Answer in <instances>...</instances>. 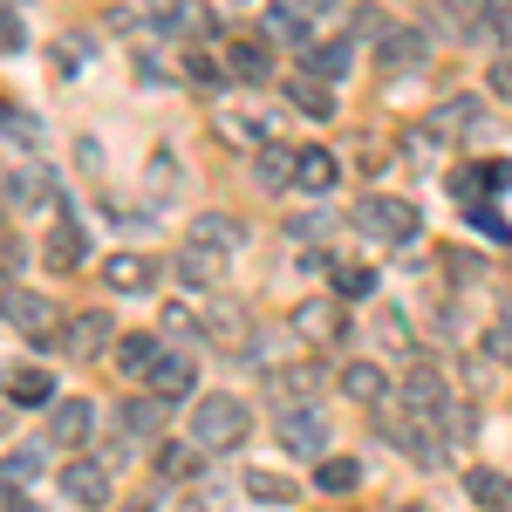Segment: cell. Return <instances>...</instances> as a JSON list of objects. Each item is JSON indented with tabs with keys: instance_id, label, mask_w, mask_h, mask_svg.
<instances>
[{
	"instance_id": "obj_3",
	"label": "cell",
	"mask_w": 512,
	"mask_h": 512,
	"mask_svg": "<svg viewBox=\"0 0 512 512\" xmlns=\"http://www.w3.org/2000/svg\"><path fill=\"white\" fill-rule=\"evenodd\" d=\"M280 444H287V451H294V458H328V417H321L315 403H280Z\"/></svg>"
},
{
	"instance_id": "obj_9",
	"label": "cell",
	"mask_w": 512,
	"mask_h": 512,
	"mask_svg": "<svg viewBox=\"0 0 512 512\" xmlns=\"http://www.w3.org/2000/svg\"><path fill=\"white\" fill-rule=\"evenodd\" d=\"M424 55H431L424 28H383V41H376V62H383L390 76H403V69H424Z\"/></svg>"
},
{
	"instance_id": "obj_14",
	"label": "cell",
	"mask_w": 512,
	"mask_h": 512,
	"mask_svg": "<svg viewBox=\"0 0 512 512\" xmlns=\"http://www.w3.org/2000/svg\"><path fill=\"white\" fill-rule=\"evenodd\" d=\"M226 267H233L226 253H212V246H192V239H185V253H178V280H185V287H198V294H212V287L226 280Z\"/></svg>"
},
{
	"instance_id": "obj_31",
	"label": "cell",
	"mask_w": 512,
	"mask_h": 512,
	"mask_svg": "<svg viewBox=\"0 0 512 512\" xmlns=\"http://www.w3.org/2000/svg\"><path fill=\"white\" fill-rule=\"evenodd\" d=\"M41 472H48V458H41L35 444H14V451H7V492H21V485H35Z\"/></svg>"
},
{
	"instance_id": "obj_13",
	"label": "cell",
	"mask_w": 512,
	"mask_h": 512,
	"mask_svg": "<svg viewBox=\"0 0 512 512\" xmlns=\"http://www.w3.org/2000/svg\"><path fill=\"white\" fill-rule=\"evenodd\" d=\"M48 198H55V178H48V164H14V171H7V205H14V212H35V205H48Z\"/></svg>"
},
{
	"instance_id": "obj_5",
	"label": "cell",
	"mask_w": 512,
	"mask_h": 512,
	"mask_svg": "<svg viewBox=\"0 0 512 512\" xmlns=\"http://www.w3.org/2000/svg\"><path fill=\"white\" fill-rule=\"evenodd\" d=\"M55 485H62V499H76V506H110V465H103V458H69V465L55 472Z\"/></svg>"
},
{
	"instance_id": "obj_32",
	"label": "cell",
	"mask_w": 512,
	"mask_h": 512,
	"mask_svg": "<svg viewBox=\"0 0 512 512\" xmlns=\"http://www.w3.org/2000/svg\"><path fill=\"white\" fill-rule=\"evenodd\" d=\"M0 130H7V144H14V151H21V144L35 151V144H41V117H35V110H21V103H7V110H0Z\"/></svg>"
},
{
	"instance_id": "obj_7",
	"label": "cell",
	"mask_w": 512,
	"mask_h": 512,
	"mask_svg": "<svg viewBox=\"0 0 512 512\" xmlns=\"http://www.w3.org/2000/svg\"><path fill=\"white\" fill-rule=\"evenodd\" d=\"M110 335H117V321L103 315V308H82V315H69V335H62V349L76 355V362H96V355L110 349Z\"/></svg>"
},
{
	"instance_id": "obj_19",
	"label": "cell",
	"mask_w": 512,
	"mask_h": 512,
	"mask_svg": "<svg viewBox=\"0 0 512 512\" xmlns=\"http://www.w3.org/2000/svg\"><path fill=\"white\" fill-rule=\"evenodd\" d=\"M267 35L308 55L315 48V7H267Z\"/></svg>"
},
{
	"instance_id": "obj_44",
	"label": "cell",
	"mask_w": 512,
	"mask_h": 512,
	"mask_svg": "<svg viewBox=\"0 0 512 512\" xmlns=\"http://www.w3.org/2000/svg\"><path fill=\"white\" fill-rule=\"evenodd\" d=\"M0 41H7V55H21V41H28V28H21V14H14V7L0 14Z\"/></svg>"
},
{
	"instance_id": "obj_34",
	"label": "cell",
	"mask_w": 512,
	"mask_h": 512,
	"mask_svg": "<svg viewBox=\"0 0 512 512\" xmlns=\"http://www.w3.org/2000/svg\"><path fill=\"white\" fill-rule=\"evenodd\" d=\"M82 253H89V233H82L76 219H69V226H62V233L48 239V267H76Z\"/></svg>"
},
{
	"instance_id": "obj_18",
	"label": "cell",
	"mask_w": 512,
	"mask_h": 512,
	"mask_svg": "<svg viewBox=\"0 0 512 512\" xmlns=\"http://www.w3.org/2000/svg\"><path fill=\"white\" fill-rule=\"evenodd\" d=\"M192 246H212V253H226V260H233L239 246H246V226L226 219V212H198V219H192Z\"/></svg>"
},
{
	"instance_id": "obj_37",
	"label": "cell",
	"mask_w": 512,
	"mask_h": 512,
	"mask_svg": "<svg viewBox=\"0 0 512 512\" xmlns=\"http://www.w3.org/2000/svg\"><path fill=\"white\" fill-rule=\"evenodd\" d=\"M239 328H246V315H239L233 301H212V308H205V335H226V342H239Z\"/></svg>"
},
{
	"instance_id": "obj_10",
	"label": "cell",
	"mask_w": 512,
	"mask_h": 512,
	"mask_svg": "<svg viewBox=\"0 0 512 512\" xmlns=\"http://www.w3.org/2000/svg\"><path fill=\"white\" fill-rule=\"evenodd\" d=\"M89 431H96V403L89 396H62L48 410V444H89Z\"/></svg>"
},
{
	"instance_id": "obj_39",
	"label": "cell",
	"mask_w": 512,
	"mask_h": 512,
	"mask_svg": "<svg viewBox=\"0 0 512 512\" xmlns=\"http://www.w3.org/2000/svg\"><path fill=\"white\" fill-rule=\"evenodd\" d=\"M62 76H76V69H89V35H62Z\"/></svg>"
},
{
	"instance_id": "obj_43",
	"label": "cell",
	"mask_w": 512,
	"mask_h": 512,
	"mask_svg": "<svg viewBox=\"0 0 512 512\" xmlns=\"http://www.w3.org/2000/svg\"><path fill=\"white\" fill-rule=\"evenodd\" d=\"M185 76H192V82H205V89H219V82H226V69H219L212 55H192V62H185Z\"/></svg>"
},
{
	"instance_id": "obj_46",
	"label": "cell",
	"mask_w": 512,
	"mask_h": 512,
	"mask_svg": "<svg viewBox=\"0 0 512 512\" xmlns=\"http://www.w3.org/2000/svg\"><path fill=\"white\" fill-rule=\"evenodd\" d=\"M7 512H41V506L28 499V492H7Z\"/></svg>"
},
{
	"instance_id": "obj_4",
	"label": "cell",
	"mask_w": 512,
	"mask_h": 512,
	"mask_svg": "<svg viewBox=\"0 0 512 512\" xmlns=\"http://www.w3.org/2000/svg\"><path fill=\"white\" fill-rule=\"evenodd\" d=\"M403 410H410V417H417V424H437V417H444V410H451V390H444V376H437L431 362H417V369H410V376H403Z\"/></svg>"
},
{
	"instance_id": "obj_41",
	"label": "cell",
	"mask_w": 512,
	"mask_h": 512,
	"mask_svg": "<svg viewBox=\"0 0 512 512\" xmlns=\"http://www.w3.org/2000/svg\"><path fill=\"white\" fill-rule=\"evenodd\" d=\"M171 185H178V158H171V151H158V158H151V192L171 198Z\"/></svg>"
},
{
	"instance_id": "obj_20",
	"label": "cell",
	"mask_w": 512,
	"mask_h": 512,
	"mask_svg": "<svg viewBox=\"0 0 512 512\" xmlns=\"http://www.w3.org/2000/svg\"><path fill=\"white\" fill-rule=\"evenodd\" d=\"M7 403L14 410H55V376L48 369H14L7 376Z\"/></svg>"
},
{
	"instance_id": "obj_40",
	"label": "cell",
	"mask_w": 512,
	"mask_h": 512,
	"mask_svg": "<svg viewBox=\"0 0 512 512\" xmlns=\"http://www.w3.org/2000/svg\"><path fill=\"white\" fill-rule=\"evenodd\" d=\"M485 355L512 369V321H492V328H485Z\"/></svg>"
},
{
	"instance_id": "obj_23",
	"label": "cell",
	"mask_w": 512,
	"mask_h": 512,
	"mask_svg": "<svg viewBox=\"0 0 512 512\" xmlns=\"http://www.w3.org/2000/svg\"><path fill=\"white\" fill-rule=\"evenodd\" d=\"M117 362H123V376H144V383H151V369L164 362V342H158V335H123Z\"/></svg>"
},
{
	"instance_id": "obj_12",
	"label": "cell",
	"mask_w": 512,
	"mask_h": 512,
	"mask_svg": "<svg viewBox=\"0 0 512 512\" xmlns=\"http://www.w3.org/2000/svg\"><path fill=\"white\" fill-rule=\"evenodd\" d=\"M192 390H198V362L192 355H164L158 369H151V383H144V396H158V403H185Z\"/></svg>"
},
{
	"instance_id": "obj_30",
	"label": "cell",
	"mask_w": 512,
	"mask_h": 512,
	"mask_svg": "<svg viewBox=\"0 0 512 512\" xmlns=\"http://www.w3.org/2000/svg\"><path fill=\"white\" fill-rule=\"evenodd\" d=\"M335 178H342V164H335V151H321V144H308V151H301V185H308V192H335Z\"/></svg>"
},
{
	"instance_id": "obj_6",
	"label": "cell",
	"mask_w": 512,
	"mask_h": 512,
	"mask_svg": "<svg viewBox=\"0 0 512 512\" xmlns=\"http://www.w3.org/2000/svg\"><path fill=\"white\" fill-rule=\"evenodd\" d=\"M55 301L48 294H28V287H7V328L14 335H28V342H48V328H55Z\"/></svg>"
},
{
	"instance_id": "obj_11",
	"label": "cell",
	"mask_w": 512,
	"mask_h": 512,
	"mask_svg": "<svg viewBox=\"0 0 512 512\" xmlns=\"http://www.w3.org/2000/svg\"><path fill=\"white\" fill-rule=\"evenodd\" d=\"M253 185H260V192H287V185H301V151H294V144H267V151H253Z\"/></svg>"
},
{
	"instance_id": "obj_33",
	"label": "cell",
	"mask_w": 512,
	"mask_h": 512,
	"mask_svg": "<svg viewBox=\"0 0 512 512\" xmlns=\"http://www.w3.org/2000/svg\"><path fill=\"white\" fill-rule=\"evenodd\" d=\"M158 465H164V478H198V472H205V451H198L192 437H185V444H164Z\"/></svg>"
},
{
	"instance_id": "obj_26",
	"label": "cell",
	"mask_w": 512,
	"mask_h": 512,
	"mask_svg": "<svg viewBox=\"0 0 512 512\" xmlns=\"http://www.w3.org/2000/svg\"><path fill=\"white\" fill-rule=\"evenodd\" d=\"M342 396L362 403V410H376V403H383V369H376V362H349V369H342Z\"/></svg>"
},
{
	"instance_id": "obj_28",
	"label": "cell",
	"mask_w": 512,
	"mask_h": 512,
	"mask_svg": "<svg viewBox=\"0 0 512 512\" xmlns=\"http://www.w3.org/2000/svg\"><path fill=\"white\" fill-rule=\"evenodd\" d=\"M267 69H274V62H267V41H233V48H226V76L260 82Z\"/></svg>"
},
{
	"instance_id": "obj_27",
	"label": "cell",
	"mask_w": 512,
	"mask_h": 512,
	"mask_svg": "<svg viewBox=\"0 0 512 512\" xmlns=\"http://www.w3.org/2000/svg\"><path fill=\"white\" fill-rule=\"evenodd\" d=\"M355 485H362V465L355 458H321L315 465V492H328V499H349Z\"/></svg>"
},
{
	"instance_id": "obj_21",
	"label": "cell",
	"mask_w": 512,
	"mask_h": 512,
	"mask_svg": "<svg viewBox=\"0 0 512 512\" xmlns=\"http://www.w3.org/2000/svg\"><path fill=\"white\" fill-rule=\"evenodd\" d=\"M164 410H171V403H158V396H130V403L117 410L123 437H130V444H137V437H158L164 431Z\"/></svg>"
},
{
	"instance_id": "obj_8",
	"label": "cell",
	"mask_w": 512,
	"mask_h": 512,
	"mask_svg": "<svg viewBox=\"0 0 512 512\" xmlns=\"http://www.w3.org/2000/svg\"><path fill=\"white\" fill-rule=\"evenodd\" d=\"M512 185V164H499V158H485V164H465L458 178H451V198L472 212V205H485V192H506Z\"/></svg>"
},
{
	"instance_id": "obj_45",
	"label": "cell",
	"mask_w": 512,
	"mask_h": 512,
	"mask_svg": "<svg viewBox=\"0 0 512 512\" xmlns=\"http://www.w3.org/2000/svg\"><path fill=\"white\" fill-rule=\"evenodd\" d=\"M492 96H506V103H512V55L492 62Z\"/></svg>"
},
{
	"instance_id": "obj_47",
	"label": "cell",
	"mask_w": 512,
	"mask_h": 512,
	"mask_svg": "<svg viewBox=\"0 0 512 512\" xmlns=\"http://www.w3.org/2000/svg\"><path fill=\"white\" fill-rule=\"evenodd\" d=\"M137 512H144V506H137Z\"/></svg>"
},
{
	"instance_id": "obj_29",
	"label": "cell",
	"mask_w": 512,
	"mask_h": 512,
	"mask_svg": "<svg viewBox=\"0 0 512 512\" xmlns=\"http://www.w3.org/2000/svg\"><path fill=\"white\" fill-rule=\"evenodd\" d=\"M287 103H294V110H308V117H335V89L315 82V76H294V82H287Z\"/></svg>"
},
{
	"instance_id": "obj_36",
	"label": "cell",
	"mask_w": 512,
	"mask_h": 512,
	"mask_svg": "<svg viewBox=\"0 0 512 512\" xmlns=\"http://www.w3.org/2000/svg\"><path fill=\"white\" fill-rule=\"evenodd\" d=\"M472 431H478V417L465 403H451V410L437 417V437H444V444H472Z\"/></svg>"
},
{
	"instance_id": "obj_24",
	"label": "cell",
	"mask_w": 512,
	"mask_h": 512,
	"mask_svg": "<svg viewBox=\"0 0 512 512\" xmlns=\"http://www.w3.org/2000/svg\"><path fill=\"white\" fill-rule=\"evenodd\" d=\"M239 485H246V492H253L260 506H294V499H301V485H294V478L260 472V465H246V478H239Z\"/></svg>"
},
{
	"instance_id": "obj_25",
	"label": "cell",
	"mask_w": 512,
	"mask_h": 512,
	"mask_svg": "<svg viewBox=\"0 0 512 512\" xmlns=\"http://www.w3.org/2000/svg\"><path fill=\"white\" fill-rule=\"evenodd\" d=\"M465 492H472L485 512H506V506H512V478H506V472H492V465L465 472Z\"/></svg>"
},
{
	"instance_id": "obj_17",
	"label": "cell",
	"mask_w": 512,
	"mask_h": 512,
	"mask_svg": "<svg viewBox=\"0 0 512 512\" xmlns=\"http://www.w3.org/2000/svg\"><path fill=\"white\" fill-rule=\"evenodd\" d=\"M424 123H431L437 137H465V130H478V123H485V103H478V96H444Z\"/></svg>"
},
{
	"instance_id": "obj_38",
	"label": "cell",
	"mask_w": 512,
	"mask_h": 512,
	"mask_svg": "<svg viewBox=\"0 0 512 512\" xmlns=\"http://www.w3.org/2000/svg\"><path fill=\"white\" fill-rule=\"evenodd\" d=\"M335 294H342V301H369V294H376V274H369V267H342V274H335Z\"/></svg>"
},
{
	"instance_id": "obj_35",
	"label": "cell",
	"mask_w": 512,
	"mask_h": 512,
	"mask_svg": "<svg viewBox=\"0 0 512 512\" xmlns=\"http://www.w3.org/2000/svg\"><path fill=\"white\" fill-rule=\"evenodd\" d=\"M328 226H335V219H328V212H294V219H287V239H294V246H308V253H315L321 239H328Z\"/></svg>"
},
{
	"instance_id": "obj_2",
	"label": "cell",
	"mask_w": 512,
	"mask_h": 512,
	"mask_svg": "<svg viewBox=\"0 0 512 512\" xmlns=\"http://www.w3.org/2000/svg\"><path fill=\"white\" fill-rule=\"evenodd\" d=\"M355 233H362V239H383V246H410V239L424 233V212H417L410 198L369 192V198H355Z\"/></svg>"
},
{
	"instance_id": "obj_22",
	"label": "cell",
	"mask_w": 512,
	"mask_h": 512,
	"mask_svg": "<svg viewBox=\"0 0 512 512\" xmlns=\"http://www.w3.org/2000/svg\"><path fill=\"white\" fill-rule=\"evenodd\" d=\"M151 274H158V267H151L144 253H110V260H103V280H110L117 294H144Z\"/></svg>"
},
{
	"instance_id": "obj_15",
	"label": "cell",
	"mask_w": 512,
	"mask_h": 512,
	"mask_svg": "<svg viewBox=\"0 0 512 512\" xmlns=\"http://www.w3.org/2000/svg\"><path fill=\"white\" fill-rule=\"evenodd\" d=\"M349 62H355V35H335V41H315V48L301 55V76L335 82V76H349Z\"/></svg>"
},
{
	"instance_id": "obj_1",
	"label": "cell",
	"mask_w": 512,
	"mask_h": 512,
	"mask_svg": "<svg viewBox=\"0 0 512 512\" xmlns=\"http://www.w3.org/2000/svg\"><path fill=\"white\" fill-rule=\"evenodd\" d=\"M246 431H253V417H246L239 396L212 390V396L192 403V444L198 451H233V444H246Z\"/></svg>"
},
{
	"instance_id": "obj_42",
	"label": "cell",
	"mask_w": 512,
	"mask_h": 512,
	"mask_svg": "<svg viewBox=\"0 0 512 512\" xmlns=\"http://www.w3.org/2000/svg\"><path fill=\"white\" fill-rule=\"evenodd\" d=\"M472 226H478L485 239H506V233H512L506 219H499V205H472Z\"/></svg>"
},
{
	"instance_id": "obj_16",
	"label": "cell",
	"mask_w": 512,
	"mask_h": 512,
	"mask_svg": "<svg viewBox=\"0 0 512 512\" xmlns=\"http://www.w3.org/2000/svg\"><path fill=\"white\" fill-rule=\"evenodd\" d=\"M294 335H301V342H342V308H335V301H301V308H294Z\"/></svg>"
}]
</instances>
